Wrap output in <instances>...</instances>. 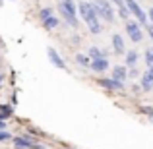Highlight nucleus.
<instances>
[{"label":"nucleus","instance_id":"5701e85b","mask_svg":"<svg viewBox=\"0 0 153 149\" xmlns=\"http://www.w3.org/2000/svg\"><path fill=\"white\" fill-rule=\"evenodd\" d=\"M128 76H130L132 79L138 78V68H136V66H134V68H128Z\"/></svg>","mask_w":153,"mask_h":149},{"label":"nucleus","instance_id":"4468645a","mask_svg":"<svg viewBox=\"0 0 153 149\" xmlns=\"http://www.w3.org/2000/svg\"><path fill=\"white\" fill-rule=\"evenodd\" d=\"M58 8H62V10H66V12H70V14L76 16V2L74 0H60Z\"/></svg>","mask_w":153,"mask_h":149},{"label":"nucleus","instance_id":"9d476101","mask_svg":"<svg viewBox=\"0 0 153 149\" xmlns=\"http://www.w3.org/2000/svg\"><path fill=\"white\" fill-rule=\"evenodd\" d=\"M112 49H114V52H116L118 56L126 54V47H124L122 35H118V33H114V35H112Z\"/></svg>","mask_w":153,"mask_h":149},{"label":"nucleus","instance_id":"39448f33","mask_svg":"<svg viewBox=\"0 0 153 149\" xmlns=\"http://www.w3.org/2000/svg\"><path fill=\"white\" fill-rule=\"evenodd\" d=\"M78 12H79V16H82L85 21H89L93 16H97V12H95V8L91 6V2H83V0L78 2Z\"/></svg>","mask_w":153,"mask_h":149},{"label":"nucleus","instance_id":"f3484780","mask_svg":"<svg viewBox=\"0 0 153 149\" xmlns=\"http://www.w3.org/2000/svg\"><path fill=\"white\" fill-rule=\"evenodd\" d=\"M12 116V107L8 105H0V120H8Z\"/></svg>","mask_w":153,"mask_h":149},{"label":"nucleus","instance_id":"f257e3e1","mask_svg":"<svg viewBox=\"0 0 153 149\" xmlns=\"http://www.w3.org/2000/svg\"><path fill=\"white\" fill-rule=\"evenodd\" d=\"M91 6L95 8L99 18H103L107 23H114V10H112V4L108 0H93Z\"/></svg>","mask_w":153,"mask_h":149},{"label":"nucleus","instance_id":"f03ea898","mask_svg":"<svg viewBox=\"0 0 153 149\" xmlns=\"http://www.w3.org/2000/svg\"><path fill=\"white\" fill-rule=\"evenodd\" d=\"M124 4H126V8H128V12H130L132 16H134L136 19H138V23L140 25H147V14L140 8V4H138V0H124Z\"/></svg>","mask_w":153,"mask_h":149},{"label":"nucleus","instance_id":"4be33fe9","mask_svg":"<svg viewBox=\"0 0 153 149\" xmlns=\"http://www.w3.org/2000/svg\"><path fill=\"white\" fill-rule=\"evenodd\" d=\"M142 112H143V114H147V116H149V120L153 122V108H151V107H142Z\"/></svg>","mask_w":153,"mask_h":149},{"label":"nucleus","instance_id":"a211bd4d","mask_svg":"<svg viewBox=\"0 0 153 149\" xmlns=\"http://www.w3.org/2000/svg\"><path fill=\"white\" fill-rule=\"evenodd\" d=\"M76 60H78V64L79 66H89V56L87 54H82V52H78V54H76Z\"/></svg>","mask_w":153,"mask_h":149},{"label":"nucleus","instance_id":"412c9836","mask_svg":"<svg viewBox=\"0 0 153 149\" xmlns=\"http://www.w3.org/2000/svg\"><path fill=\"white\" fill-rule=\"evenodd\" d=\"M8 139H12V134L6 130H0V142H8Z\"/></svg>","mask_w":153,"mask_h":149},{"label":"nucleus","instance_id":"ddd939ff","mask_svg":"<svg viewBox=\"0 0 153 149\" xmlns=\"http://www.w3.org/2000/svg\"><path fill=\"white\" fill-rule=\"evenodd\" d=\"M89 60H99V58H107V50L99 49V47H91L89 49Z\"/></svg>","mask_w":153,"mask_h":149},{"label":"nucleus","instance_id":"6ab92c4d","mask_svg":"<svg viewBox=\"0 0 153 149\" xmlns=\"http://www.w3.org/2000/svg\"><path fill=\"white\" fill-rule=\"evenodd\" d=\"M143 58H146V64H147V68H149V66H153V47H149V49L146 50V56H143Z\"/></svg>","mask_w":153,"mask_h":149},{"label":"nucleus","instance_id":"bb28decb","mask_svg":"<svg viewBox=\"0 0 153 149\" xmlns=\"http://www.w3.org/2000/svg\"><path fill=\"white\" fill-rule=\"evenodd\" d=\"M0 85H2V74H0Z\"/></svg>","mask_w":153,"mask_h":149},{"label":"nucleus","instance_id":"0eeeda50","mask_svg":"<svg viewBox=\"0 0 153 149\" xmlns=\"http://www.w3.org/2000/svg\"><path fill=\"white\" fill-rule=\"evenodd\" d=\"M47 56H49V60L52 62V66H56V68H60V70H66V62L62 60V56L58 54L52 47H47Z\"/></svg>","mask_w":153,"mask_h":149},{"label":"nucleus","instance_id":"f8f14e48","mask_svg":"<svg viewBox=\"0 0 153 149\" xmlns=\"http://www.w3.org/2000/svg\"><path fill=\"white\" fill-rule=\"evenodd\" d=\"M60 10V18L64 19V21L68 23L70 27H78V18H76L74 14H70V12H66V10H62V8H58Z\"/></svg>","mask_w":153,"mask_h":149},{"label":"nucleus","instance_id":"6e6552de","mask_svg":"<svg viewBox=\"0 0 153 149\" xmlns=\"http://www.w3.org/2000/svg\"><path fill=\"white\" fill-rule=\"evenodd\" d=\"M142 91H151L153 89V66H149L142 76V82H140Z\"/></svg>","mask_w":153,"mask_h":149},{"label":"nucleus","instance_id":"aec40b11","mask_svg":"<svg viewBox=\"0 0 153 149\" xmlns=\"http://www.w3.org/2000/svg\"><path fill=\"white\" fill-rule=\"evenodd\" d=\"M39 16H41V19H47V18L52 16V10H51V8H43V10L39 12Z\"/></svg>","mask_w":153,"mask_h":149},{"label":"nucleus","instance_id":"b1692460","mask_svg":"<svg viewBox=\"0 0 153 149\" xmlns=\"http://www.w3.org/2000/svg\"><path fill=\"white\" fill-rule=\"evenodd\" d=\"M147 21L153 25V8H149V12H147Z\"/></svg>","mask_w":153,"mask_h":149},{"label":"nucleus","instance_id":"20e7f679","mask_svg":"<svg viewBox=\"0 0 153 149\" xmlns=\"http://www.w3.org/2000/svg\"><path fill=\"white\" fill-rule=\"evenodd\" d=\"M126 33L130 37V41H134V43H140L143 39V31L138 21H126Z\"/></svg>","mask_w":153,"mask_h":149},{"label":"nucleus","instance_id":"a878e982","mask_svg":"<svg viewBox=\"0 0 153 149\" xmlns=\"http://www.w3.org/2000/svg\"><path fill=\"white\" fill-rule=\"evenodd\" d=\"M0 130H6V120H0Z\"/></svg>","mask_w":153,"mask_h":149},{"label":"nucleus","instance_id":"cd10ccee","mask_svg":"<svg viewBox=\"0 0 153 149\" xmlns=\"http://www.w3.org/2000/svg\"><path fill=\"white\" fill-rule=\"evenodd\" d=\"M2 2H4V0H0V6H2Z\"/></svg>","mask_w":153,"mask_h":149},{"label":"nucleus","instance_id":"2eb2a0df","mask_svg":"<svg viewBox=\"0 0 153 149\" xmlns=\"http://www.w3.org/2000/svg\"><path fill=\"white\" fill-rule=\"evenodd\" d=\"M136 64H138V52H136V50H128L126 52V66L134 68Z\"/></svg>","mask_w":153,"mask_h":149},{"label":"nucleus","instance_id":"9b49d317","mask_svg":"<svg viewBox=\"0 0 153 149\" xmlns=\"http://www.w3.org/2000/svg\"><path fill=\"white\" fill-rule=\"evenodd\" d=\"M128 78V68L126 66H114L112 68V79L116 82H124Z\"/></svg>","mask_w":153,"mask_h":149},{"label":"nucleus","instance_id":"393cba45","mask_svg":"<svg viewBox=\"0 0 153 149\" xmlns=\"http://www.w3.org/2000/svg\"><path fill=\"white\" fill-rule=\"evenodd\" d=\"M146 29H147V33H149L151 41H153V25H151V23H147V25H146Z\"/></svg>","mask_w":153,"mask_h":149},{"label":"nucleus","instance_id":"1a4fd4ad","mask_svg":"<svg viewBox=\"0 0 153 149\" xmlns=\"http://www.w3.org/2000/svg\"><path fill=\"white\" fill-rule=\"evenodd\" d=\"M89 68H91V72H95V74H103V72L108 70V60L107 58L91 60V62H89Z\"/></svg>","mask_w":153,"mask_h":149},{"label":"nucleus","instance_id":"423d86ee","mask_svg":"<svg viewBox=\"0 0 153 149\" xmlns=\"http://www.w3.org/2000/svg\"><path fill=\"white\" fill-rule=\"evenodd\" d=\"M99 85L105 87V89H108V91H122L124 87V82H116V79H112V78H103V79H99Z\"/></svg>","mask_w":153,"mask_h":149},{"label":"nucleus","instance_id":"7ed1b4c3","mask_svg":"<svg viewBox=\"0 0 153 149\" xmlns=\"http://www.w3.org/2000/svg\"><path fill=\"white\" fill-rule=\"evenodd\" d=\"M12 142H14L16 149H43L37 142H33L29 136H18V138H12Z\"/></svg>","mask_w":153,"mask_h":149},{"label":"nucleus","instance_id":"dca6fc26","mask_svg":"<svg viewBox=\"0 0 153 149\" xmlns=\"http://www.w3.org/2000/svg\"><path fill=\"white\" fill-rule=\"evenodd\" d=\"M58 23H60V19L54 18V16H51V18L43 19V27H45V29H54V27H58Z\"/></svg>","mask_w":153,"mask_h":149}]
</instances>
